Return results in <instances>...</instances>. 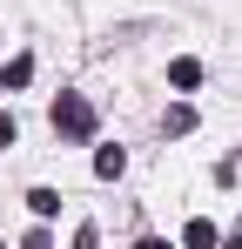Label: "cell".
I'll use <instances>...</instances> for the list:
<instances>
[{
    "label": "cell",
    "instance_id": "cell-1",
    "mask_svg": "<svg viewBox=\"0 0 242 249\" xmlns=\"http://www.w3.org/2000/svg\"><path fill=\"white\" fill-rule=\"evenodd\" d=\"M54 135H68V142H87V135H94V108H87L81 94H61V101H54Z\"/></svg>",
    "mask_w": 242,
    "mask_h": 249
},
{
    "label": "cell",
    "instance_id": "cell-5",
    "mask_svg": "<svg viewBox=\"0 0 242 249\" xmlns=\"http://www.w3.org/2000/svg\"><path fill=\"white\" fill-rule=\"evenodd\" d=\"M168 81H175V88H195V81H202V61H189V54L168 61Z\"/></svg>",
    "mask_w": 242,
    "mask_h": 249
},
{
    "label": "cell",
    "instance_id": "cell-6",
    "mask_svg": "<svg viewBox=\"0 0 242 249\" xmlns=\"http://www.w3.org/2000/svg\"><path fill=\"white\" fill-rule=\"evenodd\" d=\"M121 168H128V155H121V148H101V155H94V175H108V182H115Z\"/></svg>",
    "mask_w": 242,
    "mask_h": 249
},
{
    "label": "cell",
    "instance_id": "cell-11",
    "mask_svg": "<svg viewBox=\"0 0 242 249\" xmlns=\"http://www.w3.org/2000/svg\"><path fill=\"white\" fill-rule=\"evenodd\" d=\"M27 249H47V236H34V243H27Z\"/></svg>",
    "mask_w": 242,
    "mask_h": 249
},
{
    "label": "cell",
    "instance_id": "cell-10",
    "mask_svg": "<svg viewBox=\"0 0 242 249\" xmlns=\"http://www.w3.org/2000/svg\"><path fill=\"white\" fill-rule=\"evenodd\" d=\"M135 249H168V243H161V236H141V243H135Z\"/></svg>",
    "mask_w": 242,
    "mask_h": 249
},
{
    "label": "cell",
    "instance_id": "cell-2",
    "mask_svg": "<svg viewBox=\"0 0 242 249\" xmlns=\"http://www.w3.org/2000/svg\"><path fill=\"white\" fill-rule=\"evenodd\" d=\"M182 249H215V222H208V215H195V222L182 229Z\"/></svg>",
    "mask_w": 242,
    "mask_h": 249
},
{
    "label": "cell",
    "instance_id": "cell-4",
    "mask_svg": "<svg viewBox=\"0 0 242 249\" xmlns=\"http://www.w3.org/2000/svg\"><path fill=\"white\" fill-rule=\"evenodd\" d=\"M161 128H168V135H189V128H195V108H189V101H175V108L161 115Z\"/></svg>",
    "mask_w": 242,
    "mask_h": 249
},
{
    "label": "cell",
    "instance_id": "cell-8",
    "mask_svg": "<svg viewBox=\"0 0 242 249\" xmlns=\"http://www.w3.org/2000/svg\"><path fill=\"white\" fill-rule=\"evenodd\" d=\"M74 249H101V229H94V222H81V229H74Z\"/></svg>",
    "mask_w": 242,
    "mask_h": 249
},
{
    "label": "cell",
    "instance_id": "cell-3",
    "mask_svg": "<svg viewBox=\"0 0 242 249\" xmlns=\"http://www.w3.org/2000/svg\"><path fill=\"white\" fill-rule=\"evenodd\" d=\"M27 81H34V61H27V54H14V61L0 68V88H27Z\"/></svg>",
    "mask_w": 242,
    "mask_h": 249
},
{
    "label": "cell",
    "instance_id": "cell-7",
    "mask_svg": "<svg viewBox=\"0 0 242 249\" xmlns=\"http://www.w3.org/2000/svg\"><path fill=\"white\" fill-rule=\"evenodd\" d=\"M27 209H34V215H54V209H61V196H54V189H34V196H27Z\"/></svg>",
    "mask_w": 242,
    "mask_h": 249
},
{
    "label": "cell",
    "instance_id": "cell-9",
    "mask_svg": "<svg viewBox=\"0 0 242 249\" xmlns=\"http://www.w3.org/2000/svg\"><path fill=\"white\" fill-rule=\"evenodd\" d=\"M14 148V115H0V155Z\"/></svg>",
    "mask_w": 242,
    "mask_h": 249
}]
</instances>
